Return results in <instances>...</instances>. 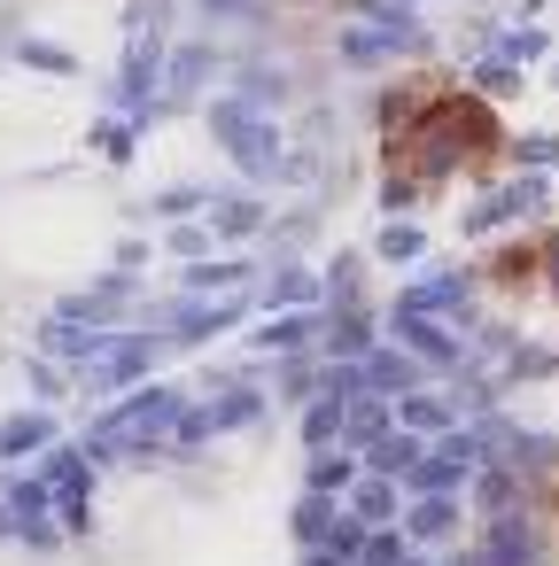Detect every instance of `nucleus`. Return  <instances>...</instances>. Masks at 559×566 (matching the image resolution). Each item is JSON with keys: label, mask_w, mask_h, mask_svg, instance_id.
<instances>
[{"label": "nucleus", "mask_w": 559, "mask_h": 566, "mask_svg": "<svg viewBox=\"0 0 559 566\" xmlns=\"http://www.w3.org/2000/svg\"><path fill=\"white\" fill-rule=\"evenodd\" d=\"M210 133H218V148H226L249 179H288V133L265 117V102H249V94L210 102Z\"/></svg>", "instance_id": "nucleus-1"}, {"label": "nucleus", "mask_w": 559, "mask_h": 566, "mask_svg": "<svg viewBox=\"0 0 559 566\" xmlns=\"http://www.w3.org/2000/svg\"><path fill=\"white\" fill-rule=\"evenodd\" d=\"M420 40L427 32H404V24H350V32H334V55L350 63V71H381V63H396V55H420Z\"/></svg>", "instance_id": "nucleus-2"}, {"label": "nucleus", "mask_w": 559, "mask_h": 566, "mask_svg": "<svg viewBox=\"0 0 559 566\" xmlns=\"http://www.w3.org/2000/svg\"><path fill=\"white\" fill-rule=\"evenodd\" d=\"M466 140H482V117H474V109H466V102H435V109H427V125H420V140H412V148H420V156H427V171H451V164H458V148H466Z\"/></svg>", "instance_id": "nucleus-3"}, {"label": "nucleus", "mask_w": 559, "mask_h": 566, "mask_svg": "<svg viewBox=\"0 0 559 566\" xmlns=\"http://www.w3.org/2000/svg\"><path fill=\"white\" fill-rule=\"evenodd\" d=\"M164 427H179V396H172V388H148V396H133V403L102 427V442H110V450H133V442H156Z\"/></svg>", "instance_id": "nucleus-4"}, {"label": "nucleus", "mask_w": 559, "mask_h": 566, "mask_svg": "<svg viewBox=\"0 0 559 566\" xmlns=\"http://www.w3.org/2000/svg\"><path fill=\"white\" fill-rule=\"evenodd\" d=\"M536 210H544V179H528V171H520V179H505L497 195H482V202H474L458 226H466V233H497V226H513V218H536Z\"/></svg>", "instance_id": "nucleus-5"}, {"label": "nucleus", "mask_w": 559, "mask_h": 566, "mask_svg": "<svg viewBox=\"0 0 559 566\" xmlns=\"http://www.w3.org/2000/svg\"><path fill=\"white\" fill-rule=\"evenodd\" d=\"M466 303H474V272H451V264H443V272H420V280L396 295V311H427V318H435V311H466Z\"/></svg>", "instance_id": "nucleus-6"}, {"label": "nucleus", "mask_w": 559, "mask_h": 566, "mask_svg": "<svg viewBox=\"0 0 559 566\" xmlns=\"http://www.w3.org/2000/svg\"><path fill=\"white\" fill-rule=\"evenodd\" d=\"M396 342H412L420 365H458V357H466V349L451 342V326H435L427 311H396Z\"/></svg>", "instance_id": "nucleus-7"}, {"label": "nucleus", "mask_w": 559, "mask_h": 566, "mask_svg": "<svg viewBox=\"0 0 559 566\" xmlns=\"http://www.w3.org/2000/svg\"><path fill=\"white\" fill-rule=\"evenodd\" d=\"M203 210H210L203 226H210L218 241H249V233L265 226V202H257V195H210Z\"/></svg>", "instance_id": "nucleus-8"}, {"label": "nucleus", "mask_w": 559, "mask_h": 566, "mask_svg": "<svg viewBox=\"0 0 559 566\" xmlns=\"http://www.w3.org/2000/svg\"><path fill=\"white\" fill-rule=\"evenodd\" d=\"M451 419H458V396H427V388L396 396V427H412V434H443Z\"/></svg>", "instance_id": "nucleus-9"}, {"label": "nucleus", "mask_w": 559, "mask_h": 566, "mask_svg": "<svg viewBox=\"0 0 559 566\" xmlns=\"http://www.w3.org/2000/svg\"><path fill=\"white\" fill-rule=\"evenodd\" d=\"M358 373H365V388H373V396H389V403H396V396H404V388L420 380V357H396V349H365V365H358Z\"/></svg>", "instance_id": "nucleus-10"}, {"label": "nucleus", "mask_w": 559, "mask_h": 566, "mask_svg": "<svg viewBox=\"0 0 559 566\" xmlns=\"http://www.w3.org/2000/svg\"><path fill=\"white\" fill-rule=\"evenodd\" d=\"M257 411H265V396H257V388H234L226 403H210V411H195V419H187V434H226V427H249Z\"/></svg>", "instance_id": "nucleus-11"}, {"label": "nucleus", "mask_w": 559, "mask_h": 566, "mask_svg": "<svg viewBox=\"0 0 559 566\" xmlns=\"http://www.w3.org/2000/svg\"><path fill=\"white\" fill-rule=\"evenodd\" d=\"M350 512L365 527H389L396 520V473H373V481H350Z\"/></svg>", "instance_id": "nucleus-12"}, {"label": "nucleus", "mask_w": 559, "mask_h": 566, "mask_svg": "<svg viewBox=\"0 0 559 566\" xmlns=\"http://www.w3.org/2000/svg\"><path fill=\"white\" fill-rule=\"evenodd\" d=\"M482 32H489V55H497V63H513V71H520V63H544V55H551V40H544L536 24H520V32H497V24H482Z\"/></svg>", "instance_id": "nucleus-13"}, {"label": "nucleus", "mask_w": 559, "mask_h": 566, "mask_svg": "<svg viewBox=\"0 0 559 566\" xmlns=\"http://www.w3.org/2000/svg\"><path fill=\"white\" fill-rule=\"evenodd\" d=\"M303 342H311V318H303V311H272V318L257 326V349H265V357H296Z\"/></svg>", "instance_id": "nucleus-14"}, {"label": "nucleus", "mask_w": 559, "mask_h": 566, "mask_svg": "<svg viewBox=\"0 0 559 566\" xmlns=\"http://www.w3.org/2000/svg\"><path fill=\"white\" fill-rule=\"evenodd\" d=\"M420 450H427V434H412V427H389V434L373 442V473H396V481H404V473L420 465Z\"/></svg>", "instance_id": "nucleus-15"}, {"label": "nucleus", "mask_w": 559, "mask_h": 566, "mask_svg": "<svg viewBox=\"0 0 559 566\" xmlns=\"http://www.w3.org/2000/svg\"><path fill=\"white\" fill-rule=\"evenodd\" d=\"M342 419H350V396L327 388V396L303 411V442H311V450H319V442H342Z\"/></svg>", "instance_id": "nucleus-16"}, {"label": "nucleus", "mask_w": 559, "mask_h": 566, "mask_svg": "<svg viewBox=\"0 0 559 566\" xmlns=\"http://www.w3.org/2000/svg\"><path fill=\"white\" fill-rule=\"evenodd\" d=\"M334 520H342V504H334V489H311V496L296 504V535H303V543H319V551H327V535H334Z\"/></svg>", "instance_id": "nucleus-17"}, {"label": "nucleus", "mask_w": 559, "mask_h": 566, "mask_svg": "<svg viewBox=\"0 0 559 566\" xmlns=\"http://www.w3.org/2000/svg\"><path fill=\"white\" fill-rule=\"evenodd\" d=\"M303 481H311V489H350V481H358V465H350V442H319Z\"/></svg>", "instance_id": "nucleus-18"}, {"label": "nucleus", "mask_w": 559, "mask_h": 566, "mask_svg": "<svg viewBox=\"0 0 559 566\" xmlns=\"http://www.w3.org/2000/svg\"><path fill=\"white\" fill-rule=\"evenodd\" d=\"M451 527H458V504H451V489H435V496H420V504H412V535H420V543H443Z\"/></svg>", "instance_id": "nucleus-19"}, {"label": "nucleus", "mask_w": 559, "mask_h": 566, "mask_svg": "<svg viewBox=\"0 0 559 566\" xmlns=\"http://www.w3.org/2000/svg\"><path fill=\"white\" fill-rule=\"evenodd\" d=\"M311 295H319V280H311L303 264H272V280H265V303H272V311H280V303L296 311V303H311Z\"/></svg>", "instance_id": "nucleus-20"}, {"label": "nucleus", "mask_w": 559, "mask_h": 566, "mask_svg": "<svg viewBox=\"0 0 559 566\" xmlns=\"http://www.w3.org/2000/svg\"><path fill=\"white\" fill-rule=\"evenodd\" d=\"M373 249H381V256H389V264H412V256H427V233H420V226H404V218H396V226H381V241H373Z\"/></svg>", "instance_id": "nucleus-21"}, {"label": "nucleus", "mask_w": 559, "mask_h": 566, "mask_svg": "<svg viewBox=\"0 0 559 566\" xmlns=\"http://www.w3.org/2000/svg\"><path fill=\"white\" fill-rule=\"evenodd\" d=\"M241 280H249V264H195V272H187L195 295H234Z\"/></svg>", "instance_id": "nucleus-22"}, {"label": "nucleus", "mask_w": 559, "mask_h": 566, "mask_svg": "<svg viewBox=\"0 0 559 566\" xmlns=\"http://www.w3.org/2000/svg\"><path fill=\"white\" fill-rule=\"evenodd\" d=\"M327 349H334V357H365V349H373V326H365L358 311H342V318H334V342H327Z\"/></svg>", "instance_id": "nucleus-23"}, {"label": "nucleus", "mask_w": 559, "mask_h": 566, "mask_svg": "<svg viewBox=\"0 0 559 566\" xmlns=\"http://www.w3.org/2000/svg\"><path fill=\"white\" fill-rule=\"evenodd\" d=\"M358 17H373V24H404V32H420V0H358Z\"/></svg>", "instance_id": "nucleus-24"}, {"label": "nucleus", "mask_w": 559, "mask_h": 566, "mask_svg": "<svg viewBox=\"0 0 559 566\" xmlns=\"http://www.w3.org/2000/svg\"><path fill=\"white\" fill-rule=\"evenodd\" d=\"M210 78V48H187V55H172V94H195Z\"/></svg>", "instance_id": "nucleus-25"}, {"label": "nucleus", "mask_w": 559, "mask_h": 566, "mask_svg": "<svg viewBox=\"0 0 559 566\" xmlns=\"http://www.w3.org/2000/svg\"><path fill=\"white\" fill-rule=\"evenodd\" d=\"M474 86H482V94H489V102H505V94H520V71H513V63H497V55H489V63H474Z\"/></svg>", "instance_id": "nucleus-26"}, {"label": "nucleus", "mask_w": 559, "mask_h": 566, "mask_svg": "<svg viewBox=\"0 0 559 566\" xmlns=\"http://www.w3.org/2000/svg\"><path fill=\"white\" fill-rule=\"evenodd\" d=\"M148 357H156L148 342H125V349H110V357H102V373H94V380H133V373H141Z\"/></svg>", "instance_id": "nucleus-27"}, {"label": "nucleus", "mask_w": 559, "mask_h": 566, "mask_svg": "<svg viewBox=\"0 0 559 566\" xmlns=\"http://www.w3.org/2000/svg\"><path fill=\"white\" fill-rule=\"evenodd\" d=\"M358 566H412V558H404V543H396V535H365Z\"/></svg>", "instance_id": "nucleus-28"}, {"label": "nucleus", "mask_w": 559, "mask_h": 566, "mask_svg": "<svg viewBox=\"0 0 559 566\" xmlns=\"http://www.w3.org/2000/svg\"><path fill=\"white\" fill-rule=\"evenodd\" d=\"M520 156L544 171V164H559V133H536V140H520Z\"/></svg>", "instance_id": "nucleus-29"}, {"label": "nucleus", "mask_w": 559, "mask_h": 566, "mask_svg": "<svg viewBox=\"0 0 559 566\" xmlns=\"http://www.w3.org/2000/svg\"><path fill=\"white\" fill-rule=\"evenodd\" d=\"M203 241H210V226H179V233H172L179 256H203Z\"/></svg>", "instance_id": "nucleus-30"}, {"label": "nucleus", "mask_w": 559, "mask_h": 566, "mask_svg": "<svg viewBox=\"0 0 559 566\" xmlns=\"http://www.w3.org/2000/svg\"><path fill=\"white\" fill-rule=\"evenodd\" d=\"M311 566H358V558H342V551H319V558H311Z\"/></svg>", "instance_id": "nucleus-31"}]
</instances>
